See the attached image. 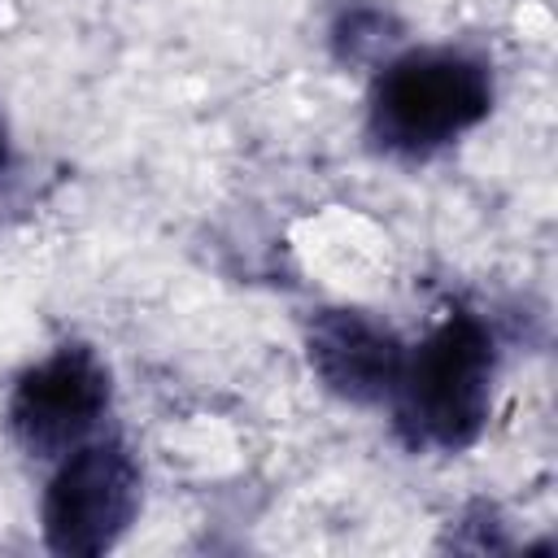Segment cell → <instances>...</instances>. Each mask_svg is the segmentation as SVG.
I'll return each mask as SVG.
<instances>
[{
	"label": "cell",
	"mask_w": 558,
	"mask_h": 558,
	"mask_svg": "<svg viewBox=\"0 0 558 558\" xmlns=\"http://www.w3.org/2000/svg\"><path fill=\"white\" fill-rule=\"evenodd\" d=\"M497 340L471 310L445 314L432 336L405 357L392 388V427L418 453H458L480 440L493 410Z\"/></svg>",
	"instance_id": "obj_1"
},
{
	"label": "cell",
	"mask_w": 558,
	"mask_h": 558,
	"mask_svg": "<svg viewBox=\"0 0 558 558\" xmlns=\"http://www.w3.org/2000/svg\"><path fill=\"white\" fill-rule=\"evenodd\" d=\"M305 357L310 371L323 379V388L336 392L340 401L379 405L392 397L410 349L384 318L353 305H331L310 318Z\"/></svg>",
	"instance_id": "obj_5"
},
{
	"label": "cell",
	"mask_w": 558,
	"mask_h": 558,
	"mask_svg": "<svg viewBox=\"0 0 558 558\" xmlns=\"http://www.w3.org/2000/svg\"><path fill=\"white\" fill-rule=\"evenodd\" d=\"M493 109V70L471 48H414L392 57L371 87V140L397 157H427Z\"/></svg>",
	"instance_id": "obj_2"
},
{
	"label": "cell",
	"mask_w": 558,
	"mask_h": 558,
	"mask_svg": "<svg viewBox=\"0 0 558 558\" xmlns=\"http://www.w3.org/2000/svg\"><path fill=\"white\" fill-rule=\"evenodd\" d=\"M9 166V126H4V118H0V170Z\"/></svg>",
	"instance_id": "obj_7"
},
{
	"label": "cell",
	"mask_w": 558,
	"mask_h": 558,
	"mask_svg": "<svg viewBox=\"0 0 558 558\" xmlns=\"http://www.w3.org/2000/svg\"><path fill=\"white\" fill-rule=\"evenodd\" d=\"M397 39H401V22L392 17L388 4L353 0V4H344V9L336 13V22H331V52H336V61H344V65L375 61V57H384Z\"/></svg>",
	"instance_id": "obj_6"
},
{
	"label": "cell",
	"mask_w": 558,
	"mask_h": 558,
	"mask_svg": "<svg viewBox=\"0 0 558 558\" xmlns=\"http://www.w3.org/2000/svg\"><path fill=\"white\" fill-rule=\"evenodd\" d=\"M109 410V366L87 344H61L17 375L9 432L31 458H65Z\"/></svg>",
	"instance_id": "obj_4"
},
{
	"label": "cell",
	"mask_w": 558,
	"mask_h": 558,
	"mask_svg": "<svg viewBox=\"0 0 558 558\" xmlns=\"http://www.w3.org/2000/svg\"><path fill=\"white\" fill-rule=\"evenodd\" d=\"M140 510V466L122 440L74 445L44 488V541L61 558H96Z\"/></svg>",
	"instance_id": "obj_3"
}]
</instances>
